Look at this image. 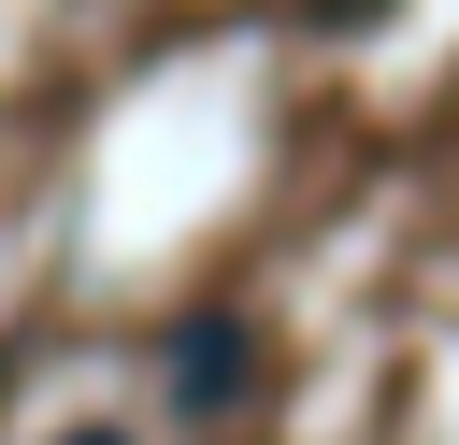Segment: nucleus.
<instances>
[{
  "label": "nucleus",
  "mask_w": 459,
  "mask_h": 445,
  "mask_svg": "<svg viewBox=\"0 0 459 445\" xmlns=\"http://www.w3.org/2000/svg\"><path fill=\"white\" fill-rule=\"evenodd\" d=\"M57 445H129V431H57Z\"/></svg>",
  "instance_id": "nucleus-2"
},
{
  "label": "nucleus",
  "mask_w": 459,
  "mask_h": 445,
  "mask_svg": "<svg viewBox=\"0 0 459 445\" xmlns=\"http://www.w3.org/2000/svg\"><path fill=\"white\" fill-rule=\"evenodd\" d=\"M244 359H258V345H244V316H186V330H172V402H201V416H215V402H244Z\"/></svg>",
  "instance_id": "nucleus-1"
},
{
  "label": "nucleus",
  "mask_w": 459,
  "mask_h": 445,
  "mask_svg": "<svg viewBox=\"0 0 459 445\" xmlns=\"http://www.w3.org/2000/svg\"><path fill=\"white\" fill-rule=\"evenodd\" d=\"M316 14H387V0H316Z\"/></svg>",
  "instance_id": "nucleus-3"
}]
</instances>
